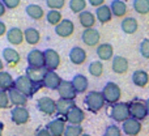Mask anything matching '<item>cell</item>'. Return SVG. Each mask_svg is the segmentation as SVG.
Masks as SVG:
<instances>
[{
    "mask_svg": "<svg viewBox=\"0 0 149 136\" xmlns=\"http://www.w3.org/2000/svg\"><path fill=\"white\" fill-rule=\"evenodd\" d=\"M84 103L86 106V109L90 113L97 114L100 110H102L103 106H105L106 101L103 97L102 92H97V90H92L89 92L84 98Z\"/></svg>",
    "mask_w": 149,
    "mask_h": 136,
    "instance_id": "cell-1",
    "label": "cell"
},
{
    "mask_svg": "<svg viewBox=\"0 0 149 136\" xmlns=\"http://www.w3.org/2000/svg\"><path fill=\"white\" fill-rule=\"evenodd\" d=\"M15 88L18 90V92H21L22 94H25L26 97L29 98V97H33V96L39 90L41 86L34 84L26 75H21V76H18L17 79H16Z\"/></svg>",
    "mask_w": 149,
    "mask_h": 136,
    "instance_id": "cell-2",
    "label": "cell"
},
{
    "mask_svg": "<svg viewBox=\"0 0 149 136\" xmlns=\"http://www.w3.org/2000/svg\"><path fill=\"white\" fill-rule=\"evenodd\" d=\"M102 94H103V97H105L106 103H110V105L113 106L119 102V100H120V97H122V90L118 84H115V82H113V81H109V82H106V85L103 86Z\"/></svg>",
    "mask_w": 149,
    "mask_h": 136,
    "instance_id": "cell-3",
    "label": "cell"
},
{
    "mask_svg": "<svg viewBox=\"0 0 149 136\" xmlns=\"http://www.w3.org/2000/svg\"><path fill=\"white\" fill-rule=\"evenodd\" d=\"M110 118L119 123H124L127 119L131 118L130 114V106L126 102H118L111 106L110 109Z\"/></svg>",
    "mask_w": 149,
    "mask_h": 136,
    "instance_id": "cell-4",
    "label": "cell"
},
{
    "mask_svg": "<svg viewBox=\"0 0 149 136\" xmlns=\"http://www.w3.org/2000/svg\"><path fill=\"white\" fill-rule=\"evenodd\" d=\"M130 106V114H131V118L136 119V121H144L148 115V110H147V105L145 102L140 100H134L131 102H128Z\"/></svg>",
    "mask_w": 149,
    "mask_h": 136,
    "instance_id": "cell-5",
    "label": "cell"
},
{
    "mask_svg": "<svg viewBox=\"0 0 149 136\" xmlns=\"http://www.w3.org/2000/svg\"><path fill=\"white\" fill-rule=\"evenodd\" d=\"M43 52H45V67L49 71H56L60 66L59 52L54 49H46Z\"/></svg>",
    "mask_w": 149,
    "mask_h": 136,
    "instance_id": "cell-6",
    "label": "cell"
},
{
    "mask_svg": "<svg viewBox=\"0 0 149 136\" xmlns=\"http://www.w3.org/2000/svg\"><path fill=\"white\" fill-rule=\"evenodd\" d=\"M28 67L31 68H43L45 67V52L38 49H33L26 55Z\"/></svg>",
    "mask_w": 149,
    "mask_h": 136,
    "instance_id": "cell-7",
    "label": "cell"
},
{
    "mask_svg": "<svg viewBox=\"0 0 149 136\" xmlns=\"http://www.w3.org/2000/svg\"><path fill=\"white\" fill-rule=\"evenodd\" d=\"M30 119V113L26 107H13L10 110V121L17 126L26 124Z\"/></svg>",
    "mask_w": 149,
    "mask_h": 136,
    "instance_id": "cell-8",
    "label": "cell"
},
{
    "mask_svg": "<svg viewBox=\"0 0 149 136\" xmlns=\"http://www.w3.org/2000/svg\"><path fill=\"white\" fill-rule=\"evenodd\" d=\"M37 107L45 115H54L56 114V101L50 97H41L37 101Z\"/></svg>",
    "mask_w": 149,
    "mask_h": 136,
    "instance_id": "cell-9",
    "label": "cell"
},
{
    "mask_svg": "<svg viewBox=\"0 0 149 136\" xmlns=\"http://www.w3.org/2000/svg\"><path fill=\"white\" fill-rule=\"evenodd\" d=\"M49 72V69L46 67L43 68H31L28 67L25 69V75L38 86H43V80L46 77V73Z\"/></svg>",
    "mask_w": 149,
    "mask_h": 136,
    "instance_id": "cell-10",
    "label": "cell"
},
{
    "mask_svg": "<svg viewBox=\"0 0 149 136\" xmlns=\"http://www.w3.org/2000/svg\"><path fill=\"white\" fill-rule=\"evenodd\" d=\"M81 39L84 42V45L89 47H95L98 46L100 43V39H101V34L100 31L97 30L95 28H92V29H84L81 34Z\"/></svg>",
    "mask_w": 149,
    "mask_h": 136,
    "instance_id": "cell-11",
    "label": "cell"
},
{
    "mask_svg": "<svg viewBox=\"0 0 149 136\" xmlns=\"http://www.w3.org/2000/svg\"><path fill=\"white\" fill-rule=\"evenodd\" d=\"M55 34L60 38H70L74 33V24L68 18H64L58 26H55Z\"/></svg>",
    "mask_w": 149,
    "mask_h": 136,
    "instance_id": "cell-12",
    "label": "cell"
},
{
    "mask_svg": "<svg viewBox=\"0 0 149 136\" xmlns=\"http://www.w3.org/2000/svg\"><path fill=\"white\" fill-rule=\"evenodd\" d=\"M65 122H67L65 118H56V119H54V121L49 122L46 128L49 130L50 134L52 136H64L65 128H67Z\"/></svg>",
    "mask_w": 149,
    "mask_h": 136,
    "instance_id": "cell-13",
    "label": "cell"
},
{
    "mask_svg": "<svg viewBox=\"0 0 149 136\" xmlns=\"http://www.w3.org/2000/svg\"><path fill=\"white\" fill-rule=\"evenodd\" d=\"M58 93H59L60 98H64V100H71L74 101L77 97V92L74 89L72 81H67V80H63L62 85L58 89Z\"/></svg>",
    "mask_w": 149,
    "mask_h": 136,
    "instance_id": "cell-14",
    "label": "cell"
},
{
    "mask_svg": "<svg viewBox=\"0 0 149 136\" xmlns=\"http://www.w3.org/2000/svg\"><path fill=\"white\" fill-rule=\"evenodd\" d=\"M122 131L127 136H137L141 132V122L134 118L127 119L124 123H122Z\"/></svg>",
    "mask_w": 149,
    "mask_h": 136,
    "instance_id": "cell-15",
    "label": "cell"
},
{
    "mask_svg": "<svg viewBox=\"0 0 149 136\" xmlns=\"http://www.w3.org/2000/svg\"><path fill=\"white\" fill-rule=\"evenodd\" d=\"M1 58L9 67H16L20 63V54L12 47H5L1 51Z\"/></svg>",
    "mask_w": 149,
    "mask_h": 136,
    "instance_id": "cell-16",
    "label": "cell"
},
{
    "mask_svg": "<svg viewBox=\"0 0 149 136\" xmlns=\"http://www.w3.org/2000/svg\"><path fill=\"white\" fill-rule=\"evenodd\" d=\"M63 80L60 79V76L56 73L55 71H49L46 73V77L43 80V86L47 88V89L51 90H58L59 86L62 85Z\"/></svg>",
    "mask_w": 149,
    "mask_h": 136,
    "instance_id": "cell-17",
    "label": "cell"
},
{
    "mask_svg": "<svg viewBox=\"0 0 149 136\" xmlns=\"http://www.w3.org/2000/svg\"><path fill=\"white\" fill-rule=\"evenodd\" d=\"M7 41L9 42L13 46H20L24 41H25V34H24V30H21L17 26H13L8 30L7 33Z\"/></svg>",
    "mask_w": 149,
    "mask_h": 136,
    "instance_id": "cell-18",
    "label": "cell"
},
{
    "mask_svg": "<svg viewBox=\"0 0 149 136\" xmlns=\"http://www.w3.org/2000/svg\"><path fill=\"white\" fill-rule=\"evenodd\" d=\"M97 56L100 58L101 62H107V60L114 59V47L111 43H101L97 46Z\"/></svg>",
    "mask_w": 149,
    "mask_h": 136,
    "instance_id": "cell-19",
    "label": "cell"
},
{
    "mask_svg": "<svg viewBox=\"0 0 149 136\" xmlns=\"http://www.w3.org/2000/svg\"><path fill=\"white\" fill-rule=\"evenodd\" d=\"M70 60L71 63L74 66H81L82 63L86 60V51H85L82 47H79V46H74L70 50Z\"/></svg>",
    "mask_w": 149,
    "mask_h": 136,
    "instance_id": "cell-20",
    "label": "cell"
},
{
    "mask_svg": "<svg viewBox=\"0 0 149 136\" xmlns=\"http://www.w3.org/2000/svg\"><path fill=\"white\" fill-rule=\"evenodd\" d=\"M111 68H113V72L116 75H123L128 71V60L124 56H120V55H115L114 59L111 60Z\"/></svg>",
    "mask_w": 149,
    "mask_h": 136,
    "instance_id": "cell-21",
    "label": "cell"
},
{
    "mask_svg": "<svg viewBox=\"0 0 149 136\" xmlns=\"http://www.w3.org/2000/svg\"><path fill=\"white\" fill-rule=\"evenodd\" d=\"M84 119H85V113L79 106H74L72 110L68 113V115L65 116V121L70 124H74V126H81Z\"/></svg>",
    "mask_w": 149,
    "mask_h": 136,
    "instance_id": "cell-22",
    "label": "cell"
},
{
    "mask_svg": "<svg viewBox=\"0 0 149 136\" xmlns=\"http://www.w3.org/2000/svg\"><path fill=\"white\" fill-rule=\"evenodd\" d=\"M95 17H97V21H100L102 25L110 22V21L113 20V17H114L113 12H111L110 5L105 4V5H102V7L97 8V9H95Z\"/></svg>",
    "mask_w": 149,
    "mask_h": 136,
    "instance_id": "cell-23",
    "label": "cell"
},
{
    "mask_svg": "<svg viewBox=\"0 0 149 136\" xmlns=\"http://www.w3.org/2000/svg\"><path fill=\"white\" fill-rule=\"evenodd\" d=\"M8 94H9L10 102H12V105H15V107H25L26 103H28V97L21 92H18L16 88L10 89Z\"/></svg>",
    "mask_w": 149,
    "mask_h": 136,
    "instance_id": "cell-24",
    "label": "cell"
},
{
    "mask_svg": "<svg viewBox=\"0 0 149 136\" xmlns=\"http://www.w3.org/2000/svg\"><path fill=\"white\" fill-rule=\"evenodd\" d=\"M76 106L74 101L71 100H64V98H59L56 101V114H59L60 116H67L68 113Z\"/></svg>",
    "mask_w": 149,
    "mask_h": 136,
    "instance_id": "cell-25",
    "label": "cell"
},
{
    "mask_svg": "<svg viewBox=\"0 0 149 136\" xmlns=\"http://www.w3.org/2000/svg\"><path fill=\"white\" fill-rule=\"evenodd\" d=\"M95 21H97L95 15L94 13H92V12H89V10H84L82 13H80L79 15V22L84 29L94 28Z\"/></svg>",
    "mask_w": 149,
    "mask_h": 136,
    "instance_id": "cell-26",
    "label": "cell"
},
{
    "mask_svg": "<svg viewBox=\"0 0 149 136\" xmlns=\"http://www.w3.org/2000/svg\"><path fill=\"white\" fill-rule=\"evenodd\" d=\"M120 29L126 34H135L137 31V29H139V22H137V20L135 17H126L122 20Z\"/></svg>",
    "mask_w": 149,
    "mask_h": 136,
    "instance_id": "cell-27",
    "label": "cell"
},
{
    "mask_svg": "<svg viewBox=\"0 0 149 136\" xmlns=\"http://www.w3.org/2000/svg\"><path fill=\"white\" fill-rule=\"evenodd\" d=\"M72 84H73L74 89H76L77 94L86 92L88 88H89V81H88L86 76H84V75H81V73L74 75L72 79Z\"/></svg>",
    "mask_w": 149,
    "mask_h": 136,
    "instance_id": "cell-28",
    "label": "cell"
},
{
    "mask_svg": "<svg viewBox=\"0 0 149 136\" xmlns=\"http://www.w3.org/2000/svg\"><path fill=\"white\" fill-rule=\"evenodd\" d=\"M25 12H26V15L31 18V20H36V21L42 20V17H46L43 8H42L41 5H38V4H29V5H26Z\"/></svg>",
    "mask_w": 149,
    "mask_h": 136,
    "instance_id": "cell-29",
    "label": "cell"
},
{
    "mask_svg": "<svg viewBox=\"0 0 149 136\" xmlns=\"http://www.w3.org/2000/svg\"><path fill=\"white\" fill-rule=\"evenodd\" d=\"M15 81L12 75L7 71H1L0 72V89L3 92H9L10 89L15 88Z\"/></svg>",
    "mask_w": 149,
    "mask_h": 136,
    "instance_id": "cell-30",
    "label": "cell"
},
{
    "mask_svg": "<svg viewBox=\"0 0 149 136\" xmlns=\"http://www.w3.org/2000/svg\"><path fill=\"white\" fill-rule=\"evenodd\" d=\"M132 82L139 88H145L149 82V75L143 69H137L132 73Z\"/></svg>",
    "mask_w": 149,
    "mask_h": 136,
    "instance_id": "cell-31",
    "label": "cell"
},
{
    "mask_svg": "<svg viewBox=\"0 0 149 136\" xmlns=\"http://www.w3.org/2000/svg\"><path fill=\"white\" fill-rule=\"evenodd\" d=\"M110 8H111V12H113L114 17H118V18L124 17L127 10H128L126 1H122V0H113L110 4Z\"/></svg>",
    "mask_w": 149,
    "mask_h": 136,
    "instance_id": "cell-32",
    "label": "cell"
},
{
    "mask_svg": "<svg viewBox=\"0 0 149 136\" xmlns=\"http://www.w3.org/2000/svg\"><path fill=\"white\" fill-rule=\"evenodd\" d=\"M24 34H25L26 43L30 45V46H36V45H38L39 41H41V33H39L36 28L25 29V30H24Z\"/></svg>",
    "mask_w": 149,
    "mask_h": 136,
    "instance_id": "cell-33",
    "label": "cell"
},
{
    "mask_svg": "<svg viewBox=\"0 0 149 136\" xmlns=\"http://www.w3.org/2000/svg\"><path fill=\"white\" fill-rule=\"evenodd\" d=\"M132 7L136 13L141 16H145L149 13V0H134Z\"/></svg>",
    "mask_w": 149,
    "mask_h": 136,
    "instance_id": "cell-34",
    "label": "cell"
},
{
    "mask_svg": "<svg viewBox=\"0 0 149 136\" xmlns=\"http://www.w3.org/2000/svg\"><path fill=\"white\" fill-rule=\"evenodd\" d=\"M46 20H47V22H49L50 25L58 26L63 20H64V18L62 17V13H60V10L50 9L49 12L46 13Z\"/></svg>",
    "mask_w": 149,
    "mask_h": 136,
    "instance_id": "cell-35",
    "label": "cell"
},
{
    "mask_svg": "<svg viewBox=\"0 0 149 136\" xmlns=\"http://www.w3.org/2000/svg\"><path fill=\"white\" fill-rule=\"evenodd\" d=\"M88 71H89L90 76L93 77H101L103 75V64L101 60H94L89 64L88 67Z\"/></svg>",
    "mask_w": 149,
    "mask_h": 136,
    "instance_id": "cell-36",
    "label": "cell"
},
{
    "mask_svg": "<svg viewBox=\"0 0 149 136\" xmlns=\"http://www.w3.org/2000/svg\"><path fill=\"white\" fill-rule=\"evenodd\" d=\"M70 9L72 10L73 13H82L86 8V0H70Z\"/></svg>",
    "mask_w": 149,
    "mask_h": 136,
    "instance_id": "cell-37",
    "label": "cell"
},
{
    "mask_svg": "<svg viewBox=\"0 0 149 136\" xmlns=\"http://www.w3.org/2000/svg\"><path fill=\"white\" fill-rule=\"evenodd\" d=\"M84 131H82L81 126H74V124H68L65 128L64 136H82Z\"/></svg>",
    "mask_w": 149,
    "mask_h": 136,
    "instance_id": "cell-38",
    "label": "cell"
},
{
    "mask_svg": "<svg viewBox=\"0 0 149 136\" xmlns=\"http://www.w3.org/2000/svg\"><path fill=\"white\" fill-rule=\"evenodd\" d=\"M46 5L50 8V9L60 10L64 8L65 0H46Z\"/></svg>",
    "mask_w": 149,
    "mask_h": 136,
    "instance_id": "cell-39",
    "label": "cell"
},
{
    "mask_svg": "<svg viewBox=\"0 0 149 136\" xmlns=\"http://www.w3.org/2000/svg\"><path fill=\"white\" fill-rule=\"evenodd\" d=\"M103 136H122V130L115 124H110L106 127Z\"/></svg>",
    "mask_w": 149,
    "mask_h": 136,
    "instance_id": "cell-40",
    "label": "cell"
},
{
    "mask_svg": "<svg viewBox=\"0 0 149 136\" xmlns=\"http://www.w3.org/2000/svg\"><path fill=\"white\" fill-rule=\"evenodd\" d=\"M139 50H140V54H141L143 58L149 59V38L143 39L140 46H139Z\"/></svg>",
    "mask_w": 149,
    "mask_h": 136,
    "instance_id": "cell-41",
    "label": "cell"
},
{
    "mask_svg": "<svg viewBox=\"0 0 149 136\" xmlns=\"http://www.w3.org/2000/svg\"><path fill=\"white\" fill-rule=\"evenodd\" d=\"M10 98H9V94L8 92H0V107L1 109H8L10 107Z\"/></svg>",
    "mask_w": 149,
    "mask_h": 136,
    "instance_id": "cell-42",
    "label": "cell"
},
{
    "mask_svg": "<svg viewBox=\"0 0 149 136\" xmlns=\"http://www.w3.org/2000/svg\"><path fill=\"white\" fill-rule=\"evenodd\" d=\"M1 3L7 7V9H16L21 4V0H1Z\"/></svg>",
    "mask_w": 149,
    "mask_h": 136,
    "instance_id": "cell-43",
    "label": "cell"
},
{
    "mask_svg": "<svg viewBox=\"0 0 149 136\" xmlns=\"http://www.w3.org/2000/svg\"><path fill=\"white\" fill-rule=\"evenodd\" d=\"M88 3H89V5L95 8H100L102 5H105V0H88Z\"/></svg>",
    "mask_w": 149,
    "mask_h": 136,
    "instance_id": "cell-44",
    "label": "cell"
},
{
    "mask_svg": "<svg viewBox=\"0 0 149 136\" xmlns=\"http://www.w3.org/2000/svg\"><path fill=\"white\" fill-rule=\"evenodd\" d=\"M8 30H9V29L7 28L4 21H0V36H7Z\"/></svg>",
    "mask_w": 149,
    "mask_h": 136,
    "instance_id": "cell-45",
    "label": "cell"
},
{
    "mask_svg": "<svg viewBox=\"0 0 149 136\" xmlns=\"http://www.w3.org/2000/svg\"><path fill=\"white\" fill-rule=\"evenodd\" d=\"M36 136H52V135L50 134V131L47 128H39L38 131H37Z\"/></svg>",
    "mask_w": 149,
    "mask_h": 136,
    "instance_id": "cell-46",
    "label": "cell"
},
{
    "mask_svg": "<svg viewBox=\"0 0 149 136\" xmlns=\"http://www.w3.org/2000/svg\"><path fill=\"white\" fill-rule=\"evenodd\" d=\"M5 10H7V7H5L3 3H0V16H4L5 15Z\"/></svg>",
    "mask_w": 149,
    "mask_h": 136,
    "instance_id": "cell-47",
    "label": "cell"
},
{
    "mask_svg": "<svg viewBox=\"0 0 149 136\" xmlns=\"http://www.w3.org/2000/svg\"><path fill=\"white\" fill-rule=\"evenodd\" d=\"M145 105H147V110H148V115H149V98L145 101Z\"/></svg>",
    "mask_w": 149,
    "mask_h": 136,
    "instance_id": "cell-48",
    "label": "cell"
},
{
    "mask_svg": "<svg viewBox=\"0 0 149 136\" xmlns=\"http://www.w3.org/2000/svg\"><path fill=\"white\" fill-rule=\"evenodd\" d=\"M82 136H90L89 134H84V135H82Z\"/></svg>",
    "mask_w": 149,
    "mask_h": 136,
    "instance_id": "cell-49",
    "label": "cell"
},
{
    "mask_svg": "<svg viewBox=\"0 0 149 136\" xmlns=\"http://www.w3.org/2000/svg\"><path fill=\"white\" fill-rule=\"evenodd\" d=\"M122 1H128V0H122Z\"/></svg>",
    "mask_w": 149,
    "mask_h": 136,
    "instance_id": "cell-50",
    "label": "cell"
}]
</instances>
